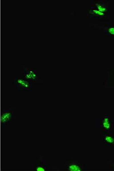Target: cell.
Returning <instances> with one entry per match:
<instances>
[{
  "label": "cell",
  "mask_w": 114,
  "mask_h": 171,
  "mask_svg": "<svg viewBox=\"0 0 114 171\" xmlns=\"http://www.w3.org/2000/svg\"><path fill=\"white\" fill-rule=\"evenodd\" d=\"M64 166L66 170L70 171H85L87 168L86 164L80 163L77 160L73 159L66 161Z\"/></svg>",
  "instance_id": "6da1fadb"
},
{
  "label": "cell",
  "mask_w": 114,
  "mask_h": 171,
  "mask_svg": "<svg viewBox=\"0 0 114 171\" xmlns=\"http://www.w3.org/2000/svg\"><path fill=\"white\" fill-rule=\"evenodd\" d=\"M13 84L19 90L31 91L32 87V83L23 77L14 78Z\"/></svg>",
  "instance_id": "7a4b0ae2"
},
{
  "label": "cell",
  "mask_w": 114,
  "mask_h": 171,
  "mask_svg": "<svg viewBox=\"0 0 114 171\" xmlns=\"http://www.w3.org/2000/svg\"><path fill=\"white\" fill-rule=\"evenodd\" d=\"M99 125L103 132H110L114 127V121L109 115L105 114L101 117Z\"/></svg>",
  "instance_id": "3957f363"
},
{
  "label": "cell",
  "mask_w": 114,
  "mask_h": 171,
  "mask_svg": "<svg viewBox=\"0 0 114 171\" xmlns=\"http://www.w3.org/2000/svg\"><path fill=\"white\" fill-rule=\"evenodd\" d=\"M14 110L11 109L3 110L1 113L0 122L1 126L4 127L13 120Z\"/></svg>",
  "instance_id": "277c9868"
},
{
  "label": "cell",
  "mask_w": 114,
  "mask_h": 171,
  "mask_svg": "<svg viewBox=\"0 0 114 171\" xmlns=\"http://www.w3.org/2000/svg\"><path fill=\"white\" fill-rule=\"evenodd\" d=\"M23 74V78L32 83H37L39 79L36 69L25 67Z\"/></svg>",
  "instance_id": "5b68a950"
},
{
  "label": "cell",
  "mask_w": 114,
  "mask_h": 171,
  "mask_svg": "<svg viewBox=\"0 0 114 171\" xmlns=\"http://www.w3.org/2000/svg\"><path fill=\"white\" fill-rule=\"evenodd\" d=\"M91 8L95 9L101 12L109 14V5L105 1H96L91 4Z\"/></svg>",
  "instance_id": "8992f818"
},
{
  "label": "cell",
  "mask_w": 114,
  "mask_h": 171,
  "mask_svg": "<svg viewBox=\"0 0 114 171\" xmlns=\"http://www.w3.org/2000/svg\"><path fill=\"white\" fill-rule=\"evenodd\" d=\"M101 138L105 145L114 147V133L111 131L105 132Z\"/></svg>",
  "instance_id": "52a82bcc"
},
{
  "label": "cell",
  "mask_w": 114,
  "mask_h": 171,
  "mask_svg": "<svg viewBox=\"0 0 114 171\" xmlns=\"http://www.w3.org/2000/svg\"><path fill=\"white\" fill-rule=\"evenodd\" d=\"M88 15L91 18H107L109 15L101 12L95 9L91 8L87 12Z\"/></svg>",
  "instance_id": "ba28073f"
},
{
  "label": "cell",
  "mask_w": 114,
  "mask_h": 171,
  "mask_svg": "<svg viewBox=\"0 0 114 171\" xmlns=\"http://www.w3.org/2000/svg\"><path fill=\"white\" fill-rule=\"evenodd\" d=\"M40 162L39 164H34L32 166L33 170L38 171H44L47 170L50 168V164L44 163L42 160H39Z\"/></svg>",
  "instance_id": "9c48e42d"
},
{
  "label": "cell",
  "mask_w": 114,
  "mask_h": 171,
  "mask_svg": "<svg viewBox=\"0 0 114 171\" xmlns=\"http://www.w3.org/2000/svg\"><path fill=\"white\" fill-rule=\"evenodd\" d=\"M106 31L109 35L114 36V24H112L107 27Z\"/></svg>",
  "instance_id": "30bf717a"
},
{
  "label": "cell",
  "mask_w": 114,
  "mask_h": 171,
  "mask_svg": "<svg viewBox=\"0 0 114 171\" xmlns=\"http://www.w3.org/2000/svg\"><path fill=\"white\" fill-rule=\"evenodd\" d=\"M108 164L110 168L114 170V161L109 160L107 161Z\"/></svg>",
  "instance_id": "8fae6325"
}]
</instances>
